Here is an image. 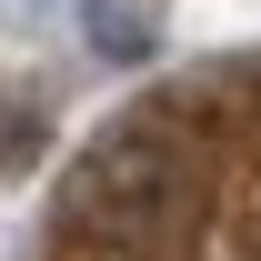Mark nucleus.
Listing matches in <instances>:
<instances>
[{"mask_svg":"<svg viewBox=\"0 0 261 261\" xmlns=\"http://www.w3.org/2000/svg\"><path fill=\"white\" fill-rule=\"evenodd\" d=\"M50 261H261V61L121 111L61 191Z\"/></svg>","mask_w":261,"mask_h":261,"instance_id":"1","label":"nucleus"}]
</instances>
